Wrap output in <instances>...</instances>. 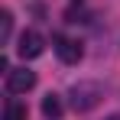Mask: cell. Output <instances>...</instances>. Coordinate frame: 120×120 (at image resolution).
Segmentation results:
<instances>
[{"label":"cell","instance_id":"1","mask_svg":"<svg viewBox=\"0 0 120 120\" xmlns=\"http://www.w3.org/2000/svg\"><path fill=\"white\" fill-rule=\"evenodd\" d=\"M101 101H104V88H101L98 81H78V84H71V91H68V104H71L78 114L94 110Z\"/></svg>","mask_w":120,"mask_h":120},{"label":"cell","instance_id":"2","mask_svg":"<svg viewBox=\"0 0 120 120\" xmlns=\"http://www.w3.org/2000/svg\"><path fill=\"white\" fill-rule=\"evenodd\" d=\"M42 52H45V39H42L36 29H26V33H20V39H16V55H20L23 62L39 59Z\"/></svg>","mask_w":120,"mask_h":120},{"label":"cell","instance_id":"3","mask_svg":"<svg viewBox=\"0 0 120 120\" xmlns=\"http://www.w3.org/2000/svg\"><path fill=\"white\" fill-rule=\"evenodd\" d=\"M36 88V71L29 68H10L7 71V91L10 94H26Z\"/></svg>","mask_w":120,"mask_h":120},{"label":"cell","instance_id":"4","mask_svg":"<svg viewBox=\"0 0 120 120\" xmlns=\"http://www.w3.org/2000/svg\"><path fill=\"white\" fill-rule=\"evenodd\" d=\"M52 49H55V55H59L65 65H78L81 62V45L75 39H68V36H55V39H52Z\"/></svg>","mask_w":120,"mask_h":120},{"label":"cell","instance_id":"5","mask_svg":"<svg viewBox=\"0 0 120 120\" xmlns=\"http://www.w3.org/2000/svg\"><path fill=\"white\" fill-rule=\"evenodd\" d=\"M62 110H65V107H62V98L49 91V94L42 98V117L45 120H62Z\"/></svg>","mask_w":120,"mask_h":120},{"label":"cell","instance_id":"6","mask_svg":"<svg viewBox=\"0 0 120 120\" xmlns=\"http://www.w3.org/2000/svg\"><path fill=\"white\" fill-rule=\"evenodd\" d=\"M26 117H29L26 104H20V101H7V107H3V120H26Z\"/></svg>","mask_w":120,"mask_h":120},{"label":"cell","instance_id":"7","mask_svg":"<svg viewBox=\"0 0 120 120\" xmlns=\"http://www.w3.org/2000/svg\"><path fill=\"white\" fill-rule=\"evenodd\" d=\"M10 36H13V13L3 10L0 13V45H10Z\"/></svg>","mask_w":120,"mask_h":120},{"label":"cell","instance_id":"8","mask_svg":"<svg viewBox=\"0 0 120 120\" xmlns=\"http://www.w3.org/2000/svg\"><path fill=\"white\" fill-rule=\"evenodd\" d=\"M107 120H120V114H114V117H107Z\"/></svg>","mask_w":120,"mask_h":120}]
</instances>
